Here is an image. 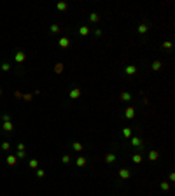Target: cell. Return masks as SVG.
Here are the masks:
<instances>
[{"label": "cell", "mask_w": 175, "mask_h": 196, "mask_svg": "<svg viewBox=\"0 0 175 196\" xmlns=\"http://www.w3.org/2000/svg\"><path fill=\"white\" fill-rule=\"evenodd\" d=\"M130 145H131V147H135L138 154H142V152H144V149H145V140H144V138H140V137H131V138H130Z\"/></svg>", "instance_id": "1"}, {"label": "cell", "mask_w": 175, "mask_h": 196, "mask_svg": "<svg viewBox=\"0 0 175 196\" xmlns=\"http://www.w3.org/2000/svg\"><path fill=\"white\" fill-rule=\"evenodd\" d=\"M103 161H105L107 165H112V163H116V161H117V154H114V152H109V154H105Z\"/></svg>", "instance_id": "2"}, {"label": "cell", "mask_w": 175, "mask_h": 196, "mask_svg": "<svg viewBox=\"0 0 175 196\" xmlns=\"http://www.w3.org/2000/svg\"><path fill=\"white\" fill-rule=\"evenodd\" d=\"M81 95H82V91H81V88H74V89L70 91V95H68V98H70V100H77V98H81Z\"/></svg>", "instance_id": "3"}, {"label": "cell", "mask_w": 175, "mask_h": 196, "mask_svg": "<svg viewBox=\"0 0 175 196\" xmlns=\"http://www.w3.org/2000/svg\"><path fill=\"white\" fill-rule=\"evenodd\" d=\"M119 177H121L123 181L130 179V177H131V170H130V168H119Z\"/></svg>", "instance_id": "4"}, {"label": "cell", "mask_w": 175, "mask_h": 196, "mask_svg": "<svg viewBox=\"0 0 175 196\" xmlns=\"http://www.w3.org/2000/svg\"><path fill=\"white\" fill-rule=\"evenodd\" d=\"M14 60H16V63H23V61L26 60V54H25V51H18V53L14 54Z\"/></svg>", "instance_id": "5"}, {"label": "cell", "mask_w": 175, "mask_h": 196, "mask_svg": "<svg viewBox=\"0 0 175 196\" xmlns=\"http://www.w3.org/2000/svg\"><path fill=\"white\" fill-rule=\"evenodd\" d=\"M124 117H126V119H135V107L130 105V107L124 110Z\"/></svg>", "instance_id": "6"}, {"label": "cell", "mask_w": 175, "mask_h": 196, "mask_svg": "<svg viewBox=\"0 0 175 196\" xmlns=\"http://www.w3.org/2000/svg\"><path fill=\"white\" fill-rule=\"evenodd\" d=\"M149 28H151V26H149V23H140L137 30H138V33H140V35H144V33H147V32H149Z\"/></svg>", "instance_id": "7"}, {"label": "cell", "mask_w": 175, "mask_h": 196, "mask_svg": "<svg viewBox=\"0 0 175 196\" xmlns=\"http://www.w3.org/2000/svg\"><path fill=\"white\" fill-rule=\"evenodd\" d=\"M89 33H91V28H89V26H86V25H82V26L79 28V35H81V37H88Z\"/></svg>", "instance_id": "8"}, {"label": "cell", "mask_w": 175, "mask_h": 196, "mask_svg": "<svg viewBox=\"0 0 175 196\" xmlns=\"http://www.w3.org/2000/svg\"><path fill=\"white\" fill-rule=\"evenodd\" d=\"M161 67H163V61H161V60H156V61H153L151 70H153V72H160V70H161Z\"/></svg>", "instance_id": "9"}, {"label": "cell", "mask_w": 175, "mask_h": 196, "mask_svg": "<svg viewBox=\"0 0 175 196\" xmlns=\"http://www.w3.org/2000/svg\"><path fill=\"white\" fill-rule=\"evenodd\" d=\"M124 74H126V75H135V74H137V65H128V67L124 68Z\"/></svg>", "instance_id": "10"}, {"label": "cell", "mask_w": 175, "mask_h": 196, "mask_svg": "<svg viewBox=\"0 0 175 196\" xmlns=\"http://www.w3.org/2000/svg\"><path fill=\"white\" fill-rule=\"evenodd\" d=\"M2 130H4L5 133H11V131L14 130V124H12V121H7V123H4V124H2Z\"/></svg>", "instance_id": "11"}, {"label": "cell", "mask_w": 175, "mask_h": 196, "mask_svg": "<svg viewBox=\"0 0 175 196\" xmlns=\"http://www.w3.org/2000/svg\"><path fill=\"white\" fill-rule=\"evenodd\" d=\"M75 165H77V166H79V168H84V166H86V165H88V159H86V158H84V156H79V158H77V159H75Z\"/></svg>", "instance_id": "12"}, {"label": "cell", "mask_w": 175, "mask_h": 196, "mask_svg": "<svg viewBox=\"0 0 175 196\" xmlns=\"http://www.w3.org/2000/svg\"><path fill=\"white\" fill-rule=\"evenodd\" d=\"M123 137H124V138H128V140H130V138H131V137H133V130H131V128H130V126H126V128H123Z\"/></svg>", "instance_id": "13"}, {"label": "cell", "mask_w": 175, "mask_h": 196, "mask_svg": "<svg viewBox=\"0 0 175 196\" xmlns=\"http://www.w3.org/2000/svg\"><path fill=\"white\" fill-rule=\"evenodd\" d=\"M5 163H7L9 166H12V165H16V163H18V158H16L14 154H9V156L5 158Z\"/></svg>", "instance_id": "14"}, {"label": "cell", "mask_w": 175, "mask_h": 196, "mask_svg": "<svg viewBox=\"0 0 175 196\" xmlns=\"http://www.w3.org/2000/svg\"><path fill=\"white\" fill-rule=\"evenodd\" d=\"M119 100H121V102H130V100H131V95H130L128 91H121Z\"/></svg>", "instance_id": "15"}, {"label": "cell", "mask_w": 175, "mask_h": 196, "mask_svg": "<svg viewBox=\"0 0 175 196\" xmlns=\"http://www.w3.org/2000/svg\"><path fill=\"white\" fill-rule=\"evenodd\" d=\"M147 158H149V161H156V159L160 158V152L153 149V151H149V154H147Z\"/></svg>", "instance_id": "16"}, {"label": "cell", "mask_w": 175, "mask_h": 196, "mask_svg": "<svg viewBox=\"0 0 175 196\" xmlns=\"http://www.w3.org/2000/svg\"><path fill=\"white\" fill-rule=\"evenodd\" d=\"M58 44H60V47H63V49H65V47H68V46H70V40H68L67 37H61V39L58 40Z\"/></svg>", "instance_id": "17"}, {"label": "cell", "mask_w": 175, "mask_h": 196, "mask_svg": "<svg viewBox=\"0 0 175 196\" xmlns=\"http://www.w3.org/2000/svg\"><path fill=\"white\" fill-rule=\"evenodd\" d=\"M72 149H74L75 152H82V149H84V145H82L81 142H72Z\"/></svg>", "instance_id": "18"}, {"label": "cell", "mask_w": 175, "mask_h": 196, "mask_svg": "<svg viewBox=\"0 0 175 196\" xmlns=\"http://www.w3.org/2000/svg\"><path fill=\"white\" fill-rule=\"evenodd\" d=\"M142 159H144V156H142V154H138V152H135V154L131 156V161H133L135 165H138V163H142Z\"/></svg>", "instance_id": "19"}, {"label": "cell", "mask_w": 175, "mask_h": 196, "mask_svg": "<svg viewBox=\"0 0 175 196\" xmlns=\"http://www.w3.org/2000/svg\"><path fill=\"white\" fill-rule=\"evenodd\" d=\"M0 70H2V72H11V70H12V67H11V63H9V61H4V63L0 65Z\"/></svg>", "instance_id": "20"}, {"label": "cell", "mask_w": 175, "mask_h": 196, "mask_svg": "<svg viewBox=\"0 0 175 196\" xmlns=\"http://www.w3.org/2000/svg\"><path fill=\"white\" fill-rule=\"evenodd\" d=\"M56 9H58L60 12H63V11H67V9H68V5H67V2H58Z\"/></svg>", "instance_id": "21"}, {"label": "cell", "mask_w": 175, "mask_h": 196, "mask_svg": "<svg viewBox=\"0 0 175 196\" xmlns=\"http://www.w3.org/2000/svg\"><path fill=\"white\" fill-rule=\"evenodd\" d=\"M89 21H91V23H98V21H100V14L91 12V14H89Z\"/></svg>", "instance_id": "22"}, {"label": "cell", "mask_w": 175, "mask_h": 196, "mask_svg": "<svg viewBox=\"0 0 175 196\" xmlns=\"http://www.w3.org/2000/svg\"><path fill=\"white\" fill-rule=\"evenodd\" d=\"M28 168L37 170V168H39V159H30V161H28Z\"/></svg>", "instance_id": "23"}, {"label": "cell", "mask_w": 175, "mask_h": 196, "mask_svg": "<svg viewBox=\"0 0 175 196\" xmlns=\"http://www.w3.org/2000/svg\"><path fill=\"white\" fill-rule=\"evenodd\" d=\"M14 156H16L18 159H25V158H26V151H18Z\"/></svg>", "instance_id": "24"}, {"label": "cell", "mask_w": 175, "mask_h": 196, "mask_svg": "<svg viewBox=\"0 0 175 196\" xmlns=\"http://www.w3.org/2000/svg\"><path fill=\"white\" fill-rule=\"evenodd\" d=\"M60 30H61V28H60V25H51V33H54V35H56V33H60Z\"/></svg>", "instance_id": "25"}, {"label": "cell", "mask_w": 175, "mask_h": 196, "mask_svg": "<svg viewBox=\"0 0 175 196\" xmlns=\"http://www.w3.org/2000/svg\"><path fill=\"white\" fill-rule=\"evenodd\" d=\"M0 147H2V151H5V152H7V151H11V144H9L7 140H5V142H2V145H0Z\"/></svg>", "instance_id": "26"}, {"label": "cell", "mask_w": 175, "mask_h": 196, "mask_svg": "<svg viewBox=\"0 0 175 196\" xmlns=\"http://www.w3.org/2000/svg\"><path fill=\"white\" fill-rule=\"evenodd\" d=\"M35 175H37V179H42V177L46 175V172H44L42 168H37V170H35Z\"/></svg>", "instance_id": "27"}, {"label": "cell", "mask_w": 175, "mask_h": 196, "mask_svg": "<svg viewBox=\"0 0 175 196\" xmlns=\"http://www.w3.org/2000/svg\"><path fill=\"white\" fill-rule=\"evenodd\" d=\"M61 161H63V163H65V165H68V163H70V161H72V158H70V156H68V154H63V156H61Z\"/></svg>", "instance_id": "28"}, {"label": "cell", "mask_w": 175, "mask_h": 196, "mask_svg": "<svg viewBox=\"0 0 175 196\" xmlns=\"http://www.w3.org/2000/svg\"><path fill=\"white\" fill-rule=\"evenodd\" d=\"M54 72H56V74H61V72H63V63H58V65L54 67Z\"/></svg>", "instance_id": "29"}, {"label": "cell", "mask_w": 175, "mask_h": 196, "mask_svg": "<svg viewBox=\"0 0 175 196\" xmlns=\"http://www.w3.org/2000/svg\"><path fill=\"white\" fill-rule=\"evenodd\" d=\"M172 46H174V44H172L170 40H167V42H163V49H167V51H168V49H172Z\"/></svg>", "instance_id": "30"}, {"label": "cell", "mask_w": 175, "mask_h": 196, "mask_svg": "<svg viewBox=\"0 0 175 196\" xmlns=\"http://www.w3.org/2000/svg\"><path fill=\"white\" fill-rule=\"evenodd\" d=\"M160 188H161L163 191H168V189H170V184H168V182H161V184H160Z\"/></svg>", "instance_id": "31"}, {"label": "cell", "mask_w": 175, "mask_h": 196, "mask_svg": "<svg viewBox=\"0 0 175 196\" xmlns=\"http://www.w3.org/2000/svg\"><path fill=\"white\" fill-rule=\"evenodd\" d=\"M2 121H4V123L11 121V114H4V116H2Z\"/></svg>", "instance_id": "32"}, {"label": "cell", "mask_w": 175, "mask_h": 196, "mask_svg": "<svg viewBox=\"0 0 175 196\" xmlns=\"http://www.w3.org/2000/svg\"><path fill=\"white\" fill-rule=\"evenodd\" d=\"M18 151H26V147H25V144H23V142H19V144H18Z\"/></svg>", "instance_id": "33"}, {"label": "cell", "mask_w": 175, "mask_h": 196, "mask_svg": "<svg viewBox=\"0 0 175 196\" xmlns=\"http://www.w3.org/2000/svg\"><path fill=\"white\" fill-rule=\"evenodd\" d=\"M102 33H103V32H102L100 28H96V30H95V37H102Z\"/></svg>", "instance_id": "34"}, {"label": "cell", "mask_w": 175, "mask_h": 196, "mask_svg": "<svg viewBox=\"0 0 175 196\" xmlns=\"http://www.w3.org/2000/svg\"><path fill=\"white\" fill-rule=\"evenodd\" d=\"M0 96H2V88H0Z\"/></svg>", "instance_id": "35"}, {"label": "cell", "mask_w": 175, "mask_h": 196, "mask_svg": "<svg viewBox=\"0 0 175 196\" xmlns=\"http://www.w3.org/2000/svg\"><path fill=\"white\" fill-rule=\"evenodd\" d=\"M112 196H116V195H112Z\"/></svg>", "instance_id": "36"}]
</instances>
